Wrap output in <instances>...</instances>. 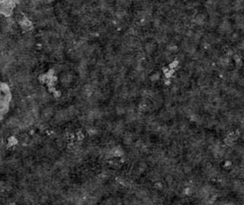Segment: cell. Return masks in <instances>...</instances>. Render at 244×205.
<instances>
[{
	"mask_svg": "<svg viewBox=\"0 0 244 205\" xmlns=\"http://www.w3.org/2000/svg\"><path fill=\"white\" fill-rule=\"evenodd\" d=\"M11 100L12 95L9 86L0 82V121L8 113Z\"/></svg>",
	"mask_w": 244,
	"mask_h": 205,
	"instance_id": "cell-1",
	"label": "cell"
}]
</instances>
